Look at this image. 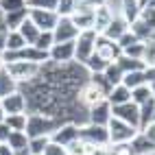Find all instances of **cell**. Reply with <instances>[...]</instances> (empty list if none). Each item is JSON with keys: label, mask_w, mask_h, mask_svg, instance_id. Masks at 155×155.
Wrapping results in <instances>:
<instances>
[{"label": "cell", "mask_w": 155, "mask_h": 155, "mask_svg": "<svg viewBox=\"0 0 155 155\" xmlns=\"http://www.w3.org/2000/svg\"><path fill=\"white\" fill-rule=\"evenodd\" d=\"M7 118V114H5V107H2V103H0V122H2Z\"/></svg>", "instance_id": "obj_48"}, {"label": "cell", "mask_w": 155, "mask_h": 155, "mask_svg": "<svg viewBox=\"0 0 155 155\" xmlns=\"http://www.w3.org/2000/svg\"><path fill=\"white\" fill-rule=\"evenodd\" d=\"M28 18L39 31H53L59 22V13L50 9H28Z\"/></svg>", "instance_id": "obj_8"}, {"label": "cell", "mask_w": 155, "mask_h": 155, "mask_svg": "<svg viewBox=\"0 0 155 155\" xmlns=\"http://www.w3.org/2000/svg\"><path fill=\"white\" fill-rule=\"evenodd\" d=\"M142 133H144V136H147L151 142H155V120H153V122H149V125L142 129Z\"/></svg>", "instance_id": "obj_44"}, {"label": "cell", "mask_w": 155, "mask_h": 155, "mask_svg": "<svg viewBox=\"0 0 155 155\" xmlns=\"http://www.w3.org/2000/svg\"><path fill=\"white\" fill-rule=\"evenodd\" d=\"M107 101L111 103V105H122V103H129V101H131V90H129L127 85L118 83V85H114V87L109 90Z\"/></svg>", "instance_id": "obj_18"}, {"label": "cell", "mask_w": 155, "mask_h": 155, "mask_svg": "<svg viewBox=\"0 0 155 155\" xmlns=\"http://www.w3.org/2000/svg\"><path fill=\"white\" fill-rule=\"evenodd\" d=\"M28 9H50L57 11V0H26Z\"/></svg>", "instance_id": "obj_36"}, {"label": "cell", "mask_w": 155, "mask_h": 155, "mask_svg": "<svg viewBox=\"0 0 155 155\" xmlns=\"http://www.w3.org/2000/svg\"><path fill=\"white\" fill-rule=\"evenodd\" d=\"M151 96H153V94H151V85H149V83H144V85H140V87H136V90H131V101L136 103V105L147 103Z\"/></svg>", "instance_id": "obj_31"}, {"label": "cell", "mask_w": 155, "mask_h": 155, "mask_svg": "<svg viewBox=\"0 0 155 155\" xmlns=\"http://www.w3.org/2000/svg\"><path fill=\"white\" fill-rule=\"evenodd\" d=\"M144 24H149L155 31V7H142L140 9V15H138Z\"/></svg>", "instance_id": "obj_38"}, {"label": "cell", "mask_w": 155, "mask_h": 155, "mask_svg": "<svg viewBox=\"0 0 155 155\" xmlns=\"http://www.w3.org/2000/svg\"><path fill=\"white\" fill-rule=\"evenodd\" d=\"M96 31L94 28H85L79 31V35L74 39V61L83 64V61L94 53V44H96Z\"/></svg>", "instance_id": "obj_4"}, {"label": "cell", "mask_w": 155, "mask_h": 155, "mask_svg": "<svg viewBox=\"0 0 155 155\" xmlns=\"http://www.w3.org/2000/svg\"><path fill=\"white\" fill-rule=\"evenodd\" d=\"M9 133H11V129H9V125L2 120V122H0V142H7L9 140Z\"/></svg>", "instance_id": "obj_45"}, {"label": "cell", "mask_w": 155, "mask_h": 155, "mask_svg": "<svg viewBox=\"0 0 155 155\" xmlns=\"http://www.w3.org/2000/svg\"><path fill=\"white\" fill-rule=\"evenodd\" d=\"M26 114H9L5 118V122L9 125L11 131H26Z\"/></svg>", "instance_id": "obj_30"}, {"label": "cell", "mask_w": 155, "mask_h": 155, "mask_svg": "<svg viewBox=\"0 0 155 155\" xmlns=\"http://www.w3.org/2000/svg\"><path fill=\"white\" fill-rule=\"evenodd\" d=\"M107 133H109V144H129L133 138H136L138 129L127 125L125 120L111 116L109 122H107Z\"/></svg>", "instance_id": "obj_3"}, {"label": "cell", "mask_w": 155, "mask_h": 155, "mask_svg": "<svg viewBox=\"0 0 155 155\" xmlns=\"http://www.w3.org/2000/svg\"><path fill=\"white\" fill-rule=\"evenodd\" d=\"M109 118H111V103L107 98L96 103V105H92V107H87V122H92V125L107 127Z\"/></svg>", "instance_id": "obj_13"}, {"label": "cell", "mask_w": 155, "mask_h": 155, "mask_svg": "<svg viewBox=\"0 0 155 155\" xmlns=\"http://www.w3.org/2000/svg\"><path fill=\"white\" fill-rule=\"evenodd\" d=\"M140 107V131L144 129V127H147L149 125V122H153V114H155V98L151 96L147 103H142V105H138Z\"/></svg>", "instance_id": "obj_24"}, {"label": "cell", "mask_w": 155, "mask_h": 155, "mask_svg": "<svg viewBox=\"0 0 155 155\" xmlns=\"http://www.w3.org/2000/svg\"><path fill=\"white\" fill-rule=\"evenodd\" d=\"M48 53H50V61H55V64H70V61H74V39L55 42Z\"/></svg>", "instance_id": "obj_12"}, {"label": "cell", "mask_w": 155, "mask_h": 155, "mask_svg": "<svg viewBox=\"0 0 155 155\" xmlns=\"http://www.w3.org/2000/svg\"><path fill=\"white\" fill-rule=\"evenodd\" d=\"M127 31H129V22H127V20L122 18L120 13H116V15H114V20H111V24L105 28V33H101V35L114 39V42H118V39L125 35Z\"/></svg>", "instance_id": "obj_17"}, {"label": "cell", "mask_w": 155, "mask_h": 155, "mask_svg": "<svg viewBox=\"0 0 155 155\" xmlns=\"http://www.w3.org/2000/svg\"><path fill=\"white\" fill-rule=\"evenodd\" d=\"M42 66L39 64H33V61H24V59H13V61H7L5 64V72L9 74V79L13 81L15 85H24L28 81H33Z\"/></svg>", "instance_id": "obj_1"}, {"label": "cell", "mask_w": 155, "mask_h": 155, "mask_svg": "<svg viewBox=\"0 0 155 155\" xmlns=\"http://www.w3.org/2000/svg\"><path fill=\"white\" fill-rule=\"evenodd\" d=\"M111 116L125 120L127 125L136 127V129L140 127V107H138L133 101L122 103V105H111ZM138 131H140V129H138Z\"/></svg>", "instance_id": "obj_7"}, {"label": "cell", "mask_w": 155, "mask_h": 155, "mask_svg": "<svg viewBox=\"0 0 155 155\" xmlns=\"http://www.w3.org/2000/svg\"><path fill=\"white\" fill-rule=\"evenodd\" d=\"M142 61H144V66H155V39H147L144 42Z\"/></svg>", "instance_id": "obj_33"}, {"label": "cell", "mask_w": 155, "mask_h": 155, "mask_svg": "<svg viewBox=\"0 0 155 155\" xmlns=\"http://www.w3.org/2000/svg\"><path fill=\"white\" fill-rule=\"evenodd\" d=\"M103 74H105V79L109 81L111 85H118V83H122L125 72H122V68L116 64V61H111V64H107V68L103 70Z\"/></svg>", "instance_id": "obj_26"}, {"label": "cell", "mask_w": 155, "mask_h": 155, "mask_svg": "<svg viewBox=\"0 0 155 155\" xmlns=\"http://www.w3.org/2000/svg\"><path fill=\"white\" fill-rule=\"evenodd\" d=\"M42 155H68V149L66 147H61V144H55V142H50L48 147L44 149Z\"/></svg>", "instance_id": "obj_42"}, {"label": "cell", "mask_w": 155, "mask_h": 155, "mask_svg": "<svg viewBox=\"0 0 155 155\" xmlns=\"http://www.w3.org/2000/svg\"><path fill=\"white\" fill-rule=\"evenodd\" d=\"M114 15H116V13H114L107 5H98V7L94 9V15H92V28H94L98 35L105 33V28L111 24Z\"/></svg>", "instance_id": "obj_15"}, {"label": "cell", "mask_w": 155, "mask_h": 155, "mask_svg": "<svg viewBox=\"0 0 155 155\" xmlns=\"http://www.w3.org/2000/svg\"><path fill=\"white\" fill-rule=\"evenodd\" d=\"M26 18H28V7H22V9H15V11L5 13V24H7V31L18 28V26L22 24Z\"/></svg>", "instance_id": "obj_21"}, {"label": "cell", "mask_w": 155, "mask_h": 155, "mask_svg": "<svg viewBox=\"0 0 155 155\" xmlns=\"http://www.w3.org/2000/svg\"><path fill=\"white\" fill-rule=\"evenodd\" d=\"M147 83V77H144V68L142 70H131V72H125L122 77V85H127L129 90H136L140 85Z\"/></svg>", "instance_id": "obj_22"}, {"label": "cell", "mask_w": 155, "mask_h": 155, "mask_svg": "<svg viewBox=\"0 0 155 155\" xmlns=\"http://www.w3.org/2000/svg\"><path fill=\"white\" fill-rule=\"evenodd\" d=\"M26 136L28 138H33V136H50L59 125H61V120H55V118H50L46 116V114H26Z\"/></svg>", "instance_id": "obj_2"}, {"label": "cell", "mask_w": 155, "mask_h": 155, "mask_svg": "<svg viewBox=\"0 0 155 155\" xmlns=\"http://www.w3.org/2000/svg\"><path fill=\"white\" fill-rule=\"evenodd\" d=\"M53 44H55V35H53V31H39V35H37V39H35V44H33V46L42 48V50H50V48H53Z\"/></svg>", "instance_id": "obj_32"}, {"label": "cell", "mask_w": 155, "mask_h": 155, "mask_svg": "<svg viewBox=\"0 0 155 155\" xmlns=\"http://www.w3.org/2000/svg\"><path fill=\"white\" fill-rule=\"evenodd\" d=\"M107 155H133L129 144H109V153Z\"/></svg>", "instance_id": "obj_41"}, {"label": "cell", "mask_w": 155, "mask_h": 155, "mask_svg": "<svg viewBox=\"0 0 155 155\" xmlns=\"http://www.w3.org/2000/svg\"><path fill=\"white\" fill-rule=\"evenodd\" d=\"M26 7V0H0V11L9 13V11H15V9H22Z\"/></svg>", "instance_id": "obj_39"}, {"label": "cell", "mask_w": 155, "mask_h": 155, "mask_svg": "<svg viewBox=\"0 0 155 155\" xmlns=\"http://www.w3.org/2000/svg\"><path fill=\"white\" fill-rule=\"evenodd\" d=\"M48 144H50V136H33V138H28V153L42 155Z\"/></svg>", "instance_id": "obj_27"}, {"label": "cell", "mask_w": 155, "mask_h": 155, "mask_svg": "<svg viewBox=\"0 0 155 155\" xmlns=\"http://www.w3.org/2000/svg\"><path fill=\"white\" fill-rule=\"evenodd\" d=\"M7 144H9V147H11L13 151L28 149V136H26V131H11V133H9Z\"/></svg>", "instance_id": "obj_25"}, {"label": "cell", "mask_w": 155, "mask_h": 155, "mask_svg": "<svg viewBox=\"0 0 155 155\" xmlns=\"http://www.w3.org/2000/svg\"><path fill=\"white\" fill-rule=\"evenodd\" d=\"M105 98H107V94H105V92H103L96 83H92L90 79H87L85 83L79 87V92H77L79 105H83L85 109L92 107V105H96V103H101V101H105Z\"/></svg>", "instance_id": "obj_6"}, {"label": "cell", "mask_w": 155, "mask_h": 155, "mask_svg": "<svg viewBox=\"0 0 155 155\" xmlns=\"http://www.w3.org/2000/svg\"><path fill=\"white\" fill-rule=\"evenodd\" d=\"M116 64L122 68V72H131V70H142L144 68L142 59H133V57H127V55H120L116 59Z\"/></svg>", "instance_id": "obj_29"}, {"label": "cell", "mask_w": 155, "mask_h": 155, "mask_svg": "<svg viewBox=\"0 0 155 155\" xmlns=\"http://www.w3.org/2000/svg\"><path fill=\"white\" fill-rule=\"evenodd\" d=\"M79 138L83 140V142H87V144H94V147H107V144H109L107 127H103V125H92V122L79 125Z\"/></svg>", "instance_id": "obj_5"}, {"label": "cell", "mask_w": 155, "mask_h": 155, "mask_svg": "<svg viewBox=\"0 0 155 155\" xmlns=\"http://www.w3.org/2000/svg\"><path fill=\"white\" fill-rule=\"evenodd\" d=\"M26 44V39L20 35V31L18 28H11V31H7V42H5V53H13V50H22Z\"/></svg>", "instance_id": "obj_19"}, {"label": "cell", "mask_w": 155, "mask_h": 155, "mask_svg": "<svg viewBox=\"0 0 155 155\" xmlns=\"http://www.w3.org/2000/svg\"><path fill=\"white\" fill-rule=\"evenodd\" d=\"M144 77H147V83L155 81V66H144Z\"/></svg>", "instance_id": "obj_46"}, {"label": "cell", "mask_w": 155, "mask_h": 155, "mask_svg": "<svg viewBox=\"0 0 155 155\" xmlns=\"http://www.w3.org/2000/svg\"><path fill=\"white\" fill-rule=\"evenodd\" d=\"M0 103H2L7 116L9 114H26V96H24V92H20L18 87L13 92H9L7 96H2Z\"/></svg>", "instance_id": "obj_11"}, {"label": "cell", "mask_w": 155, "mask_h": 155, "mask_svg": "<svg viewBox=\"0 0 155 155\" xmlns=\"http://www.w3.org/2000/svg\"><path fill=\"white\" fill-rule=\"evenodd\" d=\"M79 138V125L77 122H61V125L50 133V142H55V144H61V147H68V144L72 140H77Z\"/></svg>", "instance_id": "obj_10"}, {"label": "cell", "mask_w": 155, "mask_h": 155, "mask_svg": "<svg viewBox=\"0 0 155 155\" xmlns=\"http://www.w3.org/2000/svg\"><path fill=\"white\" fill-rule=\"evenodd\" d=\"M136 42H140V39L136 37V33H133V31L129 28L125 35H122L120 39H118V44H120V48H127V46H131V44H136Z\"/></svg>", "instance_id": "obj_43"}, {"label": "cell", "mask_w": 155, "mask_h": 155, "mask_svg": "<svg viewBox=\"0 0 155 155\" xmlns=\"http://www.w3.org/2000/svg\"><path fill=\"white\" fill-rule=\"evenodd\" d=\"M18 31H20V35L26 39V44H31V46L35 44V39H37V35H39V28L33 24V20H31V18H26L24 22L18 26Z\"/></svg>", "instance_id": "obj_23"}, {"label": "cell", "mask_w": 155, "mask_h": 155, "mask_svg": "<svg viewBox=\"0 0 155 155\" xmlns=\"http://www.w3.org/2000/svg\"><path fill=\"white\" fill-rule=\"evenodd\" d=\"M142 50H144V42H136L127 48H122V55L133 57V59H142Z\"/></svg>", "instance_id": "obj_40"}, {"label": "cell", "mask_w": 155, "mask_h": 155, "mask_svg": "<svg viewBox=\"0 0 155 155\" xmlns=\"http://www.w3.org/2000/svg\"><path fill=\"white\" fill-rule=\"evenodd\" d=\"M129 147L133 155H155V142H151L142 131L136 133V138L129 142Z\"/></svg>", "instance_id": "obj_16"}, {"label": "cell", "mask_w": 155, "mask_h": 155, "mask_svg": "<svg viewBox=\"0 0 155 155\" xmlns=\"http://www.w3.org/2000/svg\"><path fill=\"white\" fill-rule=\"evenodd\" d=\"M107 64H109V61H105V59H103L98 53H92V55L83 61V66L87 68L90 74H92V72H103V70L107 68Z\"/></svg>", "instance_id": "obj_28"}, {"label": "cell", "mask_w": 155, "mask_h": 155, "mask_svg": "<svg viewBox=\"0 0 155 155\" xmlns=\"http://www.w3.org/2000/svg\"><path fill=\"white\" fill-rule=\"evenodd\" d=\"M5 68V59H2V53H0V70Z\"/></svg>", "instance_id": "obj_50"}, {"label": "cell", "mask_w": 155, "mask_h": 155, "mask_svg": "<svg viewBox=\"0 0 155 155\" xmlns=\"http://www.w3.org/2000/svg\"><path fill=\"white\" fill-rule=\"evenodd\" d=\"M15 87H18V85L13 83L11 79H9V74H7V72H5V68H2V70H0V98H2V96H7L9 92H13Z\"/></svg>", "instance_id": "obj_35"}, {"label": "cell", "mask_w": 155, "mask_h": 155, "mask_svg": "<svg viewBox=\"0 0 155 155\" xmlns=\"http://www.w3.org/2000/svg\"><path fill=\"white\" fill-rule=\"evenodd\" d=\"M79 0H57V13L59 15H70L77 9Z\"/></svg>", "instance_id": "obj_37"}, {"label": "cell", "mask_w": 155, "mask_h": 155, "mask_svg": "<svg viewBox=\"0 0 155 155\" xmlns=\"http://www.w3.org/2000/svg\"><path fill=\"white\" fill-rule=\"evenodd\" d=\"M66 149H68V155H87L90 144H87V142H83L81 138H77V140H72Z\"/></svg>", "instance_id": "obj_34"}, {"label": "cell", "mask_w": 155, "mask_h": 155, "mask_svg": "<svg viewBox=\"0 0 155 155\" xmlns=\"http://www.w3.org/2000/svg\"><path fill=\"white\" fill-rule=\"evenodd\" d=\"M53 35H55V42H70V39H77L79 28L70 20V15H59V22L53 28Z\"/></svg>", "instance_id": "obj_14"}, {"label": "cell", "mask_w": 155, "mask_h": 155, "mask_svg": "<svg viewBox=\"0 0 155 155\" xmlns=\"http://www.w3.org/2000/svg\"><path fill=\"white\" fill-rule=\"evenodd\" d=\"M140 0H120V15L131 24L133 20L140 15Z\"/></svg>", "instance_id": "obj_20"}, {"label": "cell", "mask_w": 155, "mask_h": 155, "mask_svg": "<svg viewBox=\"0 0 155 155\" xmlns=\"http://www.w3.org/2000/svg\"><path fill=\"white\" fill-rule=\"evenodd\" d=\"M151 85V94H153V98H155V81H153V83H149Z\"/></svg>", "instance_id": "obj_49"}, {"label": "cell", "mask_w": 155, "mask_h": 155, "mask_svg": "<svg viewBox=\"0 0 155 155\" xmlns=\"http://www.w3.org/2000/svg\"><path fill=\"white\" fill-rule=\"evenodd\" d=\"M94 53H98L105 61H116L120 55H122V48L118 42H114V39L105 37V35H96V44H94Z\"/></svg>", "instance_id": "obj_9"}, {"label": "cell", "mask_w": 155, "mask_h": 155, "mask_svg": "<svg viewBox=\"0 0 155 155\" xmlns=\"http://www.w3.org/2000/svg\"><path fill=\"white\" fill-rule=\"evenodd\" d=\"M153 120H155V114H153Z\"/></svg>", "instance_id": "obj_51"}, {"label": "cell", "mask_w": 155, "mask_h": 155, "mask_svg": "<svg viewBox=\"0 0 155 155\" xmlns=\"http://www.w3.org/2000/svg\"><path fill=\"white\" fill-rule=\"evenodd\" d=\"M0 155H15V151L9 147L7 142H0Z\"/></svg>", "instance_id": "obj_47"}]
</instances>
